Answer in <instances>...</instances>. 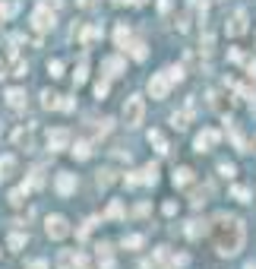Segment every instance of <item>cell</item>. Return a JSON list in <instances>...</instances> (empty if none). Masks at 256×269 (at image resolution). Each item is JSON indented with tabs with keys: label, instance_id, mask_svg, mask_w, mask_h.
Segmentation results:
<instances>
[{
	"label": "cell",
	"instance_id": "46",
	"mask_svg": "<svg viewBox=\"0 0 256 269\" xmlns=\"http://www.w3.org/2000/svg\"><path fill=\"white\" fill-rule=\"evenodd\" d=\"M7 76H10V70H7V64H4V60H0V79H7Z\"/></svg>",
	"mask_w": 256,
	"mask_h": 269
},
{
	"label": "cell",
	"instance_id": "5",
	"mask_svg": "<svg viewBox=\"0 0 256 269\" xmlns=\"http://www.w3.org/2000/svg\"><path fill=\"white\" fill-rule=\"evenodd\" d=\"M171 76H168V70L164 73H155L152 79H149V95L152 98H168V92H171Z\"/></svg>",
	"mask_w": 256,
	"mask_h": 269
},
{
	"label": "cell",
	"instance_id": "41",
	"mask_svg": "<svg viewBox=\"0 0 256 269\" xmlns=\"http://www.w3.org/2000/svg\"><path fill=\"white\" fill-rule=\"evenodd\" d=\"M95 95H98V98L108 95V79H98V82H95Z\"/></svg>",
	"mask_w": 256,
	"mask_h": 269
},
{
	"label": "cell",
	"instance_id": "30",
	"mask_svg": "<svg viewBox=\"0 0 256 269\" xmlns=\"http://www.w3.org/2000/svg\"><path fill=\"white\" fill-rule=\"evenodd\" d=\"M104 215H108V219H123V203H120V200H114L111 206H108V212H104Z\"/></svg>",
	"mask_w": 256,
	"mask_h": 269
},
{
	"label": "cell",
	"instance_id": "36",
	"mask_svg": "<svg viewBox=\"0 0 256 269\" xmlns=\"http://www.w3.org/2000/svg\"><path fill=\"white\" fill-rule=\"evenodd\" d=\"M231 193H234V200H241V203H250V190H247V187H234Z\"/></svg>",
	"mask_w": 256,
	"mask_h": 269
},
{
	"label": "cell",
	"instance_id": "37",
	"mask_svg": "<svg viewBox=\"0 0 256 269\" xmlns=\"http://www.w3.org/2000/svg\"><path fill=\"white\" fill-rule=\"evenodd\" d=\"M26 73H29V64L26 60H16L13 64V76H26Z\"/></svg>",
	"mask_w": 256,
	"mask_h": 269
},
{
	"label": "cell",
	"instance_id": "38",
	"mask_svg": "<svg viewBox=\"0 0 256 269\" xmlns=\"http://www.w3.org/2000/svg\"><path fill=\"white\" fill-rule=\"evenodd\" d=\"M23 196H26L23 187H19V190H13V193H10V203H13V206H23Z\"/></svg>",
	"mask_w": 256,
	"mask_h": 269
},
{
	"label": "cell",
	"instance_id": "11",
	"mask_svg": "<svg viewBox=\"0 0 256 269\" xmlns=\"http://www.w3.org/2000/svg\"><path fill=\"white\" fill-rule=\"evenodd\" d=\"M206 231H209V222H206V219H193V222H187V238H190V241H199Z\"/></svg>",
	"mask_w": 256,
	"mask_h": 269
},
{
	"label": "cell",
	"instance_id": "45",
	"mask_svg": "<svg viewBox=\"0 0 256 269\" xmlns=\"http://www.w3.org/2000/svg\"><path fill=\"white\" fill-rule=\"evenodd\" d=\"M187 263H190L187 254H177V257H174V266H187Z\"/></svg>",
	"mask_w": 256,
	"mask_h": 269
},
{
	"label": "cell",
	"instance_id": "2",
	"mask_svg": "<svg viewBox=\"0 0 256 269\" xmlns=\"http://www.w3.org/2000/svg\"><path fill=\"white\" fill-rule=\"evenodd\" d=\"M142 117H145V101H142V95H130V98H126V105H123V123H126V127H139Z\"/></svg>",
	"mask_w": 256,
	"mask_h": 269
},
{
	"label": "cell",
	"instance_id": "7",
	"mask_svg": "<svg viewBox=\"0 0 256 269\" xmlns=\"http://www.w3.org/2000/svg\"><path fill=\"white\" fill-rule=\"evenodd\" d=\"M225 32L231 35V38H237V35H244L247 32V10H237L231 19L225 23Z\"/></svg>",
	"mask_w": 256,
	"mask_h": 269
},
{
	"label": "cell",
	"instance_id": "21",
	"mask_svg": "<svg viewBox=\"0 0 256 269\" xmlns=\"http://www.w3.org/2000/svg\"><path fill=\"white\" fill-rule=\"evenodd\" d=\"M193 181V171L190 168H174V187H187Z\"/></svg>",
	"mask_w": 256,
	"mask_h": 269
},
{
	"label": "cell",
	"instance_id": "23",
	"mask_svg": "<svg viewBox=\"0 0 256 269\" xmlns=\"http://www.w3.org/2000/svg\"><path fill=\"white\" fill-rule=\"evenodd\" d=\"M139 177H142V184H158V165H145Z\"/></svg>",
	"mask_w": 256,
	"mask_h": 269
},
{
	"label": "cell",
	"instance_id": "43",
	"mask_svg": "<svg viewBox=\"0 0 256 269\" xmlns=\"http://www.w3.org/2000/svg\"><path fill=\"white\" fill-rule=\"evenodd\" d=\"M92 225H98V219H89V222L79 228V238H89V231H92Z\"/></svg>",
	"mask_w": 256,
	"mask_h": 269
},
{
	"label": "cell",
	"instance_id": "1",
	"mask_svg": "<svg viewBox=\"0 0 256 269\" xmlns=\"http://www.w3.org/2000/svg\"><path fill=\"white\" fill-rule=\"evenodd\" d=\"M244 222L237 219V215H228L222 212L215 219V250L222 257H234V254H241V247H244Z\"/></svg>",
	"mask_w": 256,
	"mask_h": 269
},
{
	"label": "cell",
	"instance_id": "16",
	"mask_svg": "<svg viewBox=\"0 0 256 269\" xmlns=\"http://www.w3.org/2000/svg\"><path fill=\"white\" fill-rule=\"evenodd\" d=\"M209 196H212V187H196V190L190 193V206H196V209H199V206H203V203L209 200Z\"/></svg>",
	"mask_w": 256,
	"mask_h": 269
},
{
	"label": "cell",
	"instance_id": "34",
	"mask_svg": "<svg viewBox=\"0 0 256 269\" xmlns=\"http://www.w3.org/2000/svg\"><path fill=\"white\" fill-rule=\"evenodd\" d=\"M123 184H126V187H139V184H142V177H139V171H130V174L123 177Z\"/></svg>",
	"mask_w": 256,
	"mask_h": 269
},
{
	"label": "cell",
	"instance_id": "27",
	"mask_svg": "<svg viewBox=\"0 0 256 269\" xmlns=\"http://www.w3.org/2000/svg\"><path fill=\"white\" fill-rule=\"evenodd\" d=\"M13 142H16V146L32 149V133H29V130H16V133H13Z\"/></svg>",
	"mask_w": 256,
	"mask_h": 269
},
{
	"label": "cell",
	"instance_id": "4",
	"mask_svg": "<svg viewBox=\"0 0 256 269\" xmlns=\"http://www.w3.org/2000/svg\"><path fill=\"white\" fill-rule=\"evenodd\" d=\"M45 231H48V238H54V241H63V238L70 235V222L63 219V215H48Z\"/></svg>",
	"mask_w": 256,
	"mask_h": 269
},
{
	"label": "cell",
	"instance_id": "50",
	"mask_svg": "<svg viewBox=\"0 0 256 269\" xmlns=\"http://www.w3.org/2000/svg\"><path fill=\"white\" fill-rule=\"evenodd\" d=\"M133 4H149V0H133Z\"/></svg>",
	"mask_w": 256,
	"mask_h": 269
},
{
	"label": "cell",
	"instance_id": "8",
	"mask_svg": "<svg viewBox=\"0 0 256 269\" xmlns=\"http://www.w3.org/2000/svg\"><path fill=\"white\" fill-rule=\"evenodd\" d=\"M67 146H70V130L60 127V130H51V133H48V149H51V152H63Z\"/></svg>",
	"mask_w": 256,
	"mask_h": 269
},
{
	"label": "cell",
	"instance_id": "17",
	"mask_svg": "<svg viewBox=\"0 0 256 269\" xmlns=\"http://www.w3.org/2000/svg\"><path fill=\"white\" fill-rule=\"evenodd\" d=\"M98 266H104V269H111V266H114L111 244H98Z\"/></svg>",
	"mask_w": 256,
	"mask_h": 269
},
{
	"label": "cell",
	"instance_id": "44",
	"mask_svg": "<svg viewBox=\"0 0 256 269\" xmlns=\"http://www.w3.org/2000/svg\"><path fill=\"white\" fill-rule=\"evenodd\" d=\"M174 212H177V203L168 200V203H164V215H174Z\"/></svg>",
	"mask_w": 256,
	"mask_h": 269
},
{
	"label": "cell",
	"instance_id": "33",
	"mask_svg": "<svg viewBox=\"0 0 256 269\" xmlns=\"http://www.w3.org/2000/svg\"><path fill=\"white\" fill-rule=\"evenodd\" d=\"M13 13H16V4H4V0H0V19H10Z\"/></svg>",
	"mask_w": 256,
	"mask_h": 269
},
{
	"label": "cell",
	"instance_id": "14",
	"mask_svg": "<svg viewBox=\"0 0 256 269\" xmlns=\"http://www.w3.org/2000/svg\"><path fill=\"white\" fill-rule=\"evenodd\" d=\"M26 244H29V235H23V231H13V235L7 238V247L13 250V254H19Z\"/></svg>",
	"mask_w": 256,
	"mask_h": 269
},
{
	"label": "cell",
	"instance_id": "42",
	"mask_svg": "<svg viewBox=\"0 0 256 269\" xmlns=\"http://www.w3.org/2000/svg\"><path fill=\"white\" fill-rule=\"evenodd\" d=\"M168 76H171V82H180V79H184V70H180V67H171Z\"/></svg>",
	"mask_w": 256,
	"mask_h": 269
},
{
	"label": "cell",
	"instance_id": "28",
	"mask_svg": "<svg viewBox=\"0 0 256 269\" xmlns=\"http://www.w3.org/2000/svg\"><path fill=\"white\" fill-rule=\"evenodd\" d=\"M95 38H101V26H89V29L82 32V45H92Z\"/></svg>",
	"mask_w": 256,
	"mask_h": 269
},
{
	"label": "cell",
	"instance_id": "20",
	"mask_svg": "<svg viewBox=\"0 0 256 269\" xmlns=\"http://www.w3.org/2000/svg\"><path fill=\"white\" fill-rule=\"evenodd\" d=\"M73 266H76V250H60L57 269H73Z\"/></svg>",
	"mask_w": 256,
	"mask_h": 269
},
{
	"label": "cell",
	"instance_id": "32",
	"mask_svg": "<svg viewBox=\"0 0 256 269\" xmlns=\"http://www.w3.org/2000/svg\"><path fill=\"white\" fill-rule=\"evenodd\" d=\"M48 73H51V79L63 76V64H60V60H51V64H48Z\"/></svg>",
	"mask_w": 256,
	"mask_h": 269
},
{
	"label": "cell",
	"instance_id": "25",
	"mask_svg": "<svg viewBox=\"0 0 256 269\" xmlns=\"http://www.w3.org/2000/svg\"><path fill=\"white\" fill-rule=\"evenodd\" d=\"M149 142H152V146H155V149H158L161 155L168 152V139H164V136H161L158 130H152V133H149Z\"/></svg>",
	"mask_w": 256,
	"mask_h": 269
},
{
	"label": "cell",
	"instance_id": "40",
	"mask_svg": "<svg viewBox=\"0 0 256 269\" xmlns=\"http://www.w3.org/2000/svg\"><path fill=\"white\" fill-rule=\"evenodd\" d=\"M218 174H222V177H234V165L222 161V165H218Z\"/></svg>",
	"mask_w": 256,
	"mask_h": 269
},
{
	"label": "cell",
	"instance_id": "15",
	"mask_svg": "<svg viewBox=\"0 0 256 269\" xmlns=\"http://www.w3.org/2000/svg\"><path fill=\"white\" fill-rule=\"evenodd\" d=\"M38 187H45V171H41V168H35V171L29 174V181L23 184V190L29 193V190H38Z\"/></svg>",
	"mask_w": 256,
	"mask_h": 269
},
{
	"label": "cell",
	"instance_id": "22",
	"mask_svg": "<svg viewBox=\"0 0 256 269\" xmlns=\"http://www.w3.org/2000/svg\"><path fill=\"white\" fill-rule=\"evenodd\" d=\"M104 70H108V76H120L123 73V57H108Z\"/></svg>",
	"mask_w": 256,
	"mask_h": 269
},
{
	"label": "cell",
	"instance_id": "47",
	"mask_svg": "<svg viewBox=\"0 0 256 269\" xmlns=\"http://www.w3.org/2000/svg\"><path fill=\"white\" fill-rule=\"evenodd\" d=\"M29 269H48V263H45V260H35V263H32Z\"/></svg>",
	"mask_w": 256,
	"mask_h": 269
},
{
	"label": "cell",
	"instance_id": "3",
	"mask_svg": "<svg viewBox=\"0 0 256 269\" xmlns=\"http://www.w3.org/2000/svg\"><path fill=\"white\" fill-rule=\"evenodd\" d=\"M54 19H57V16H54L51 4H38V7L32 10V26L38 29V32H51L54 29Z\"/></svg>",
	"mask_w": 256,
	"mask_h": 269
},
{
	"label": "cell",
	"instance_id": "6",
	"mask_svg": "<svg viewBox=\"0 0 256 269\" xmlns=\"http://www.w3.org/2000/svg\"><path fill=\"white\" fill-rule=\"evenodd\" d=\"M218 139H222V133H218V130H212V127H206L203 133L196 136V142H193V146H196V152H209L212 146H218Z\"/></svg>",
	"mask_w": 256,
	"mask_h": 269
},
{
	"label": "cell",
	"instance_id": "13",
	"mask_svg": "<svg viewBox=\"0 0 256 269\" xmlns=\"http://www.w3.org/2000/svg\"><path fill=\"white\" fill-rule=\"evenodd\" d=\"M13 174H16V158L4 155V158H0V181H10Z\"/></svg>",
	"mask_w": 256,
	"mask_h": 269
},
{
	"label": "cell",
	"instance_id": "12",
	"mask_svg": "<svg viewBox=\"0 0 256 269\" xmlns=\"http://www.w3.org/2000/svg\"><path fill=\"white\" fill-rule=\"evenodd\" d=\"M7 105L13 111H23L26 108V89H7Z\"/></svg>",
	"mask_w": 256,
	"mask_h": 269
},
{
	"label": "cell",
	"instance_id": "31",
	"mask_svg": "<svg viewBox=\"0 0 256 269\" xmlns=\"http://www.w3.org/2000/svg\"><path fill=\"white\" fill-rule=\"evenodd\" d=\"M142 244H145L142 235H126V238H123V247H130V250H136V247H142Z\"/></svg>",
	"mask_w": 256,
	"mask_h": 269
},
{
	"label": "cell",
	"instance_id": "29",
	"mask_svg": "<svg viewBox=\"0 0 256 269\" xmlns=\"http://www.w3.org/2000/svg\"><path fill=\"white\" fill-rule=\"evenodd\" d=\"M73 155H76V158H89V155H92V142H76V146H73Z\"/></svg>",
	"mask_w": 256,
	"mask_h": 269
},
{
	"label": "cell",
	"instance_id": "35",
	"mask_svg": "<svg viewBox=\"0 0 256 269\" xmlns=\"http://www.w3.org/2000/svg\"><path fill=\"white\" fill-rule=\"evenodd\" d=\"M111 181H114V171H108V168H104V171H98V187H108Z\"/></svg>",
	"mask_w": 256,
	"mask_h": 269
},
{
	"label": "cell",
	"instance_id": "19",
	"mask_svg": "<svg viewBox=\"0 0 256 269\" xmlns=\"http://www.w3.org/2000/svg\"><path fill=\"white\" fill-rule=\"evenodd\" d=\"M86 79H89V60H86V57H79L76 70H73V82H76V86H82Z\"/></svg>",
	"mask_w": 256,
	"mask_h": 269
},
{
	"label": "cell",
	"instance_id": "10",
	"mask_svg": "<svg viewBox=\"0 0 256 269\" xmlns=\"http://www.w3.org/2000/svg\"><path fill=\"white\" fill-rule=\"evenodd\" d=\"M190 117H193V101H187L184 111H174V114H171V127H174V130H187Z\"/></svg>",
	"mask_w": 256,
	"mask_h": 269
},
{
	"label": "cell",
	"instance_id": "18",
	"mask_svg": "<svg viewBox=\"0 0 256 269\" xmlns=\"http://www.w3.org/2000/svg\"><path fill=\"white\" fill-rule=\"evenodd\" d=\"M126 51H130V57L133 60H145L149 57V51H145V42H130V45H123Z\"/></svg>",
	"mask_w": 256,
	"mask_h": 269
},
{
	"label": "cell",
	"instance_id": "9",
	"mask_svg": "<svg viewBox=\"0 0 256 269\" xmlns=\"http://www.w3.org/2000/svg\"><path fill=\"white\" fill-rule=\"evenodd\" d=\"M54 187H57V193H60V196H70L73 190H76V174L60 171V174H57V181H54Z\"/></svg>",
	"mask_w": 256,
	"mask_h": 269
},
{
	"label": "cell",
	"instance_id": "49",
	"mask_svg": "<svg viewBox=\"0 0 256 269\" xmlns=\"http://www.w3.org/2000/svg\"><path fill=\"white\" fill-rule=\"evenodd\" d=\"M111 4H114V7H123V4H130V0H111Z\"/></svg>",
	"mask_w": 256,
	"mask_h": 269
},
{
	"label": "cell",
	"instance_id": "39",
	"mask_svg": "<svg viewBox=\"0 0 256 269\" xmlns=\"http://www.w3.org/2000/svg\"><path fill=\"white\" fill-rule=\"evenodd\" d=\"M98 4H101V0H76V7H79V10H95Z\"/></svg>",
	"mask_w": 256,
	"mask_h": 269
},
{
	"label": "cell",
	"instance_id": "24",
	"mask_svg": "<svg viewBox=\"0 0 256 269\" xmlns=\"http://www.w3.org/2000/svg\"><path fill=\"white\" fill-rule=\"evenodd\" d=\"M114 42H117V48H123L126 42H130V26H126V23H120V26H117V32H114Z\"/></svg>",
	"mask_w": 256,
	"mask_h": 269
},
{
	"label": "cell",
	"instance_id": "48",
	"mask_svg": "<svg viewBox=\"0 0 256 269\" xmlns=\"http://www.w3.org/2000/svg\"><path fill=\"white\" fill-rule=\"evenodd\" d=\"M247 152H256V136L250 139V146H247Z\"/></svg>",
	"mask_w": 256,
	"mask_h": 269
},
{
	"label": "cell",
	"instance_id": "26",
	"mask_svg": "<svg viewBox=\"0 0 256 269\" xmlns=\"http://www.w3.org/2000/svg\"><path fill=\"white\" fill-rule=\"evenodd\" d=\"M41 105L48 111H54V108H60V95L57 92H41Z\"/></svg>",
	"mask_w": 256,
	"mask_h": 269
}]
</instances>
